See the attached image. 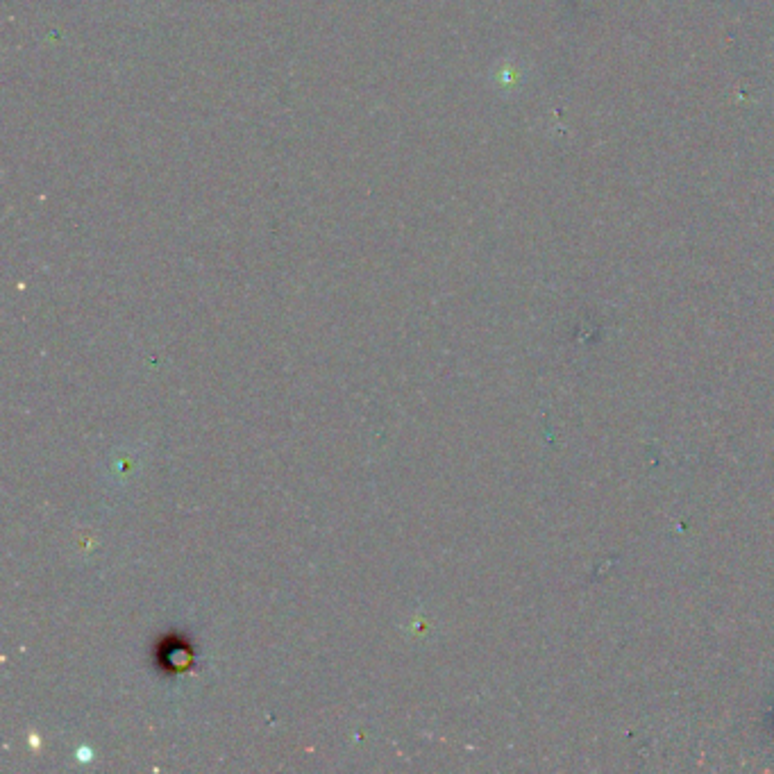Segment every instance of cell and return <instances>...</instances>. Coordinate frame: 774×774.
<instances>
[{"label":"cell","mask_w":774,"mask_h":774,"mask_svg":"<svg viewBox=\"0 0 774 774\" xmlns=\"http://www.w3.org/2000/svg\"><path fill=\"white\" fill-rule=\"evenodd\" d=\"M164 663H166L168 668H173V670H182V668H187L189 663H191L189 647H187V645H180V643H178V645H173L171 656H164Z\"/></svg>","instance_id":"obj_1"}]
</instances>
